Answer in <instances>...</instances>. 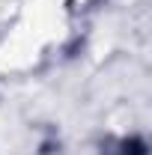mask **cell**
<instances>
[{
    "instance_id": "obj_1",
    "label": "cell",
    "mask_w": 152,
    "mask_h": 155,
    "mask_svg": "<svg viewBox=\"0 0 152 155\" xmlns=\"http://www.w3.org/2000/svg\"><path fill=\"white\" fill-rule=\"evenodd\" d=\"M101 155H146V146H143V140H137V137H125V140L114 143L111 149H104Z\"/></svg>"
}]
</instances>
